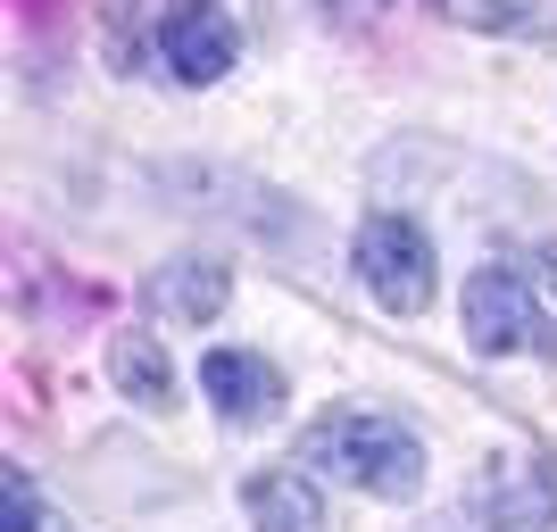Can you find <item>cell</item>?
<instances>
[{"mask_svg":"<svg viewBox=\"0 0 557 532\" xmlns=\"http://www.w3.org/2000/svg\"><path fill=\"white\" fill-rule=\"evenodd\" d=\"M333 25H367V17H383V0H317Z\"/></svg>","mask_w":557,"mask_h":532,"instance_id":"obj_12","label":"cell"},{"mask_svg":"<svg viewBox=\"0 0 557 532\" xmlns=\"http://www.w3.org/2000/svg\"><path fill=\"white\" fill-rule=\"evenodd\" d=\"M109 374H116V392H134L141 408H175V367H166L159 333H116L109 342Z\"/></svg>","mask_w":557,"mask_h":532,"instance_id":"obj_9","label":"cell"},{"mask_svg":"<svg viewBox=\"0 0 557 532\" xmlns=\"http://www.w3.org/2000/svg\"><path fill=\"white\" fill-rule=\"evenodd\" d=\"M150 300H159V317H175V324H209V317H225L233 275L216 258H175V267L150 275Z\"/></svg>","mask_w":557,"mask_h":532,"instance_id":"obj_7","label":"cell"},{"mask_svg":"<svg viewBox=\"0 0 557 532\" xmlns=\"http://www.w3.org/2000/svg\"><path fill=\"white\" fill-rule=\"evenodd\" d=\"M159 59H166L175 84H216V75L242 59V34H233V17L216 0H184V9H166V25H159Z\"/></svg>","mask_w":557,"mask_h":532,"instance_id":"obj_5","label":"cell"},{"mask_svg":"<svg viewBox=\"0 0 557 532\" xmlns=\"http://www.w3.org/2000/svg\"><path fill=\"white\" fill-rule=\"evenodd\" d=\"M200 392L216 399L225 424H275L283 417V374L258 349H209L200 358Z\"/></svg>","mask_w":557,"mask_h":532,"instance_id":"obj_6","label":"cell"},{"mask_svg":"<svg viewBox=\"0 0 557 532\" xmlns=\"http://www.w3.org/2000/svg\"><path fill=\"white\" fill-rule=\"evenodd\" d=\"M358 283H367L392 317H424V308H433V242H424L417 216L383 209V216L358 225Z\"/></svg>","mask_w":557,"mask_h":532,"instance_id":"obj_3","label":"cell"},{"mask_svg":"<svg viewBox=\"0 0 557 532\" xmlns=\"http://www.w3.org/2000/svg\"><path fill=\"white\" fill-rule=\"evenodd\" d=\"M300 466L317 483H349L367 499H417L424 491V441L399 417H367V408H333L300 433Z\"/></svg>","mask_w":557,"mask_h":532,"instance_id":"obj_1","label":"cell"},{"mask_svg":"<svg viewBox=\"0 0 557 532\" xmlns=\"http://www.w3.org/2000/svg\"><path fill=\"white\" fill-rule=\"evenodd\" d=\"M242 499H250L258 532H325V499H317V474H250L242 483Z\"/></svg>","mask_w":557,"mask_h":532,"instance_id":"obj_8","label":"cell"},{"mask_svg":"<svg viewBox=\"0 0 557 532\" xmlns=\"http://www.w3.org/2000/svg\"><path fill=\"white\" fill-rule=\"evenodd\" d=\"M433 17L474 25V34H524V25H533V0H433Z\"/></svg>","mask_w":557,"mask_h":532,"instance_id":"obj_10","label":"cell"},{"mask_svg":"<svg viewBox=\"0 0 557 532\" xmlns=\"http://www.w3.org/2000/svg\"><path fill=\"white\" fill-rule=\"evenodd\" d=\"M0 491H9L0 532H42V499H34V474H25V466H9V474H0Z\"/></svg>","mask_w":557,"mask_h":532,"instance_id":"obj_11","label":"cell"},{"mask_svg":"<svg viewBox=\"0 0 557 532\" xmlns=\"http://www.w3.org/2000/svg\"><path fill=\"white\" fill-rule=\"evenodd\" d=\"M466 342L483 349V358H557V317L541 308L533 275L516 267V258H499V267H483V275H466Z\"/></svg>","mask_w":557,"mask_h":532,"instance_id":"obj_2","label":"cell"},{"mask_svg":"<svg viewBox=\"0 0 557 532\" xmlns=\"http://www.w3.org/2000/svg\"><path fill=\"white\" fill-rule=\"evenodd\" d=\"M533 267H541V283H557V250H541V258H533Z\"/></svg>","mask_w":557,"mask_h":532,"instance_id":"obj_13","label":"cell"},{"mask_svg":"<svg viewBox=\"0 0 557 532\" xmlns=\"http://www.w3.org/2000/svg\"><path fill=\"white\" fill-rule=\"evenodd\" d=\"M483 516L499 532H549L557 524V449H516L483 474Z\"/></svg>","mask_w":557,"mask_h":532,"instance_id":"obj_4","label":"cell"}]
</instances>
